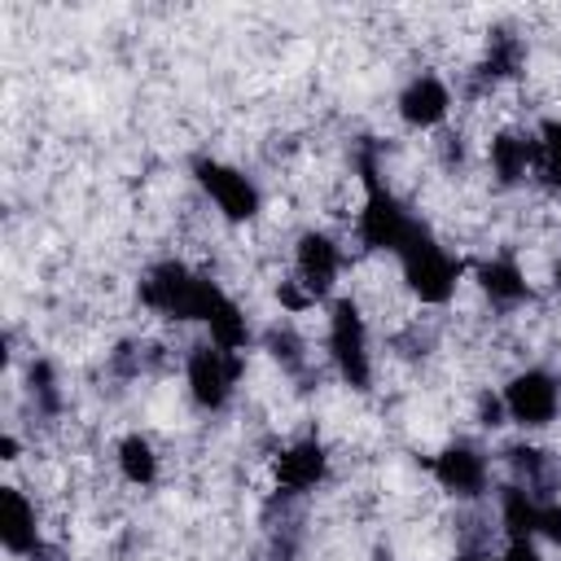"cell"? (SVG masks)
I'll use <instances>...</instances> for the list:
<instances>
[{"label": "cell", "instance_id": "obj_1", "mask_svg": "<svg viewBox=\"0 0 561 561\" xmlns=\"http://www.w3.org/2000/svg\"><path fill=\"white\" fill-rule=\"evenodd\" d=\"M219 298H224L219 280L197 276L180 259L153 263L145 272V280H140V302L149 311H158V316H171V320H197V324H206L210 311L219 307Z\"/></svg>", "mask_w": 561, "mask_h": 561}, {"label": "cell", "instance_id": "obj_2", "mask_svg": "<svg viewBox=\"0 0 561 561\" xmlns=\"http://www.w3.org/2000/svg\"><path fill=\"white\" fill-rule=\"evenodd\" d=\"M359 180H364V206H359V219H355L359 245L364 250H381V254H399L408 245V237L421 228V219L386 188L373 153L359 158Z\"/></svg>", "mask_w": 561, "mask_h": 561}, {"label": "cell", "instance_id": "obj_3", "mask_svg": "<svg viewBox=\"0 0 561 561\" xmlns=\"http://www.w3.org/2000/svg\"><path fill=\"white\" fill-rule=\"evenodd\" d=\"M394 259H399V267H403V280H408L412 298H421V302H430V307L451 302V294H456V285H460V259H451V254L430 237L425 224L408 237V245H403Z\"/></svg>", "mask_w": 561, "mask_h": 561}, {"label": "cell", "instance_id": "obj_4", "mask_svg": "<svg viewBox=\"0 0 561 561\" xmlns=\"http://www.w3.org/2000/svg\"><path fill=\"white\" fill-rule=\"evenodd\" d=\"M329 359L337 368V377L351 390H368L373 386V355H368V324L364 311L351 298H337L329 307Z\"/></svg>", "mask_w": 561, "mask_h": 561}, {"label": "cell", "instance_id": "obj_5", "mask_svg": "<svg viewBox=\"0 0 561 561\" xmlns=\"http://www.w3.org/2000/svg\"><path fill=\"white\" fill-rule=\"evenodd\" d=\"M245 373V355L237 351H219V346H193L188 351V364H184V381H188V394L202 412H219L228 408L237 381Z\"/></svg>", "mask_w": 561, "mask_h": 561}, {"label": "cell", "instance_id": "obj_6", "mask_svg": "<svg viewBox=\"0 0 561 561\" xmlns=\"http://www.w3.org/2000/svg\"><path fill=\"white\" fill-rule=\"evenodd\" d=\"M193 175H197L202 193L215 202V210L228 224H245V219H254L263 210V193H259V184L245 171H237V167H228L219 158H197Z\"/></svg>", "mask_w": 561, "mask_h": 561}, {"label": "cell", "instance_id": "obj_7", "mask_svg": "<svg viewBox=\"0 0 561 561\" xmlns=\"http://www.w3.org/2000/svg\"><path fill=\"white\" fill-rule=\"evenodd\" d=\"M504 412L522 430H543L561 412V381L548 368H526L504 386Z\"/></svg>", "mask_w": 561, "mask_h": 561}, {"label": "cell", "instance_id": "obj_8", "mask_svg": "<svg viewBox=\"0 0 561 561\" xmlns=\"http://www.w3.org/2000/svg\"><path fill=\"white\" fill-rule=\"evenodd\" d=\"M430 469H434V482H438L443 491H451L456 500H478V495L486 491V482H491L486 456H482L478 447H469V443L443 447Z\"/></svg>", "mask_w": 561, "mask_h": 561}, {"label": "cell", "instance_id": "obj_9", "mask_svg": "<svg viewBox=\"0 0 561 561\" xmlns=\"http://www.w3.org/2000/svg\"><path fill=\"white\" fill-rule=\"evenodd\" d=\"M294 272H298V285L320 302V298L333 289L337 272H342V250H337V241H333L329 232H302L298 245H294Z\"/></svg>", "mask_w": 561, "mask_h": 561}, {"label": "cell", "instance_id": "obj_10", "mask_svg": "<svg viewBox=\"0 0 561 561\" xmlns=\"http://www.w3.org/2000/svg\"><path fill=\"white\" fill-rule=\"evenodd\" d=\"M324 473H329V451L316 438L289 443L276 456V491L280 495H307V491H316L324 482Z\"/></svg>", "mask_w": 561, "mask_h": 561}, {"label": "cell", "instance_id": "obj_11", "mask_svg": "<svg viewBox=\"0 0 561 561\" xmlns=\"http://www.w3.org/2000/svg\"><path fill=\"white\" fill-rule=\"evenodd\" d=\"M0 543L9 557H39V548H44L35 504L18 486H0Z\"/></svg>", "mask_w": 561, "mask_h": 561}, {"label": "cell", "instance_id": "obj_12", "mask_svg": "<svg viewBox=\"0 0 561 561\" xmlns=\"http://www.w3.org/2000/svg\"><path fill=\"white\" fill-rule=\"evenodd\" d=\"M451 114V92L438 75H416L403 92H399V118L408 127H438Z\"/></svg>", "mask_w": 561, "mask_h": 561}, {"label": "cell", "instance_id": "obj_13", "mask_svg": "<svg viewBox=\"0 0 561 561\" xmlns=\"http://www.w3.org/2000/svg\"><path fill=\"white\" fill-rule=\"evenodd\" d=\"M535 158H539V145L535 136H522V131H500L486 145V162L500 184H522L535 171Z\"/></svg>", "mask_w": 561, "mask_h": 561}, {"label": "cell", "instance_id": "obj_14", "mask_svg": "<svg viewBox=\"0 0 561 561\" xmlns=\"http://www.w3.org/2000/svg\"><path fill=\"white\" fill-rule=\"evenodd\" d=\"M473 280L491 298V307H504V311L508 307H522L530 298V280H526V272L513 259H486V263H478L473 267Z\"/></svg>", "mask_w": 561, "mask_h": 561}, {"label": "cell", "instance_id": "obj_15", "mask_svg": "<svg viewBox=\"0 0 561 561\" xmlns=\"http://www.w3.org/2000/svg\"><path fill=\"white\" fill-rule=\"evenodd\" d=\"M539 504L543 495L526 491L522 482H508L500 491V522L508 539H539Z\"/></svg>", "mask_w": 561, "mask_h": 561}, {"label": "cell", "instance_id": "obj_16", "mask_svg": "<svg viewBox=\"0 0 561 561\" xmlns=\"http://www.w3.org/2000/svg\"><path fill=\"white\" fill-rule=\"evenodd\" d=\"M206 333H210V346L245 355V346H250V320H245L241 302L224 294V298H219V307H215V311H210V320H206Z\"/></svg>", "mask_w": 561, "mask_h": 561}, {"label": "cell", "instance_id": "obj_17", "mask_svg": "<svg viewBox=\"0 0 561 561\" xmlns=\"http://www.w3.org/2000/svg\"><path fill=\"white\" fill-rule=\"evenodd\" d=\"M118 473L131 486H153L158 482V451L145 434H127L118 438Z\"/></svg>", "mask_w": 561, "mask_h": 561}, {"label": "cell", "instance_id": "obj_18", "mask_svg": "<svg viewBox=\"0 0 561 561\" xmlns=\"http://www.w3.org/2000/svg\"><path fill=\"white\" fill-rule=\"evenodd\" d=\"M522 61H526V48H522V39H517L513 31H495V35H491V44H486V61H482V75L495 83V79H508V75H517V70H522Z\"/></svg>", "mask_w": 561, "mask_h": 561}, {"label": "cell", "instance_id": "obj_19", "mask_svg": "<svg viewBox=\"0 0 561 561\" xmlns=\"http://www.w3.org/2000/svg\"><path fill=\"white\" fill-rule=\"evenodd\" d=\"M535 145H539V158H535L539 180L552 193H561V118H543L535 131Z\"/></svg>", "mask_w": 561, "mask_h": 561}, {"label": "cell", "instance_id": "obj_20", "mask_svg": "<svg viewBox=\"0 0 561 561\" xmlns=\"http://www.w3.org/2000/svg\"><path fill=\"white\" fill-rule=\"evenodd\" d=\"M26 381H31V399H35V408H39L44 416H57V412H61V390H57V373H53V364H48V359H31Z\"/></svg>", "mask_w": 561, "mask_h": 561}, {"label": "cell", "instance_id": "obj_21", "mask_svg": "<svg viewBox=\"0 0 561 561\" xmlns=\"http://www.w3.org/2000/svg\"><path fill=\"white\" fill-rule=\"evenodd\" d=\"M267 351H272V359L285 368V373H302V342H298V333L294 329H272L267 333Z\"/></svg>", "mask_w": 561, "mask_h": 561}, {"label": "cell", "instance_id": "obj_22", "mask_svg": "<svg viewBox=\"0 0 561 561\" xmlns=\"http://www.w3.org/2000/svg\"><path fill=\"white\" fill-rule=\"evenodd\" d=\"M539 539L561 543V500H552V495L539 504Z\"/></svg>", "mask_w": 561, "mask_h": 561}, {"label": "cell", "instance_id": "obj_23", "mask_svg": "<svg viewBox=\"0 0 561 561\" xmlns=\"http://www.w3.org/2000/svg\"><path fill=\"white\" fill-rule=\"evenodd\" d=\"M500 561H543L539 557V539H508Z\"/></svg>", "mask_w": 561, "mask_h": 561}, {"label": "cell", "instance_id": "obj_24", "mask_svg": "<svg viewBox=\"0 0 561 561\" xmlns=\"http://www.w3.org/2000/svg\"><path fill=\"white\" fill-rule=\"evenodd\" d=\"M504 416H508V412H504V399H500V394H482V399H478V421H482V425H504Z\"/></svg>", "mask_w": 561, "mask_h": 561}, {"label": "cell", "instance_id": "obj_25", "mask_svg": "<svg viewBox=\"0 0 561 561\" xmlns=\"http://www.w3.org/2000/svg\"><path fill=\"white\" fill-rule=\"evenodd\" d=\"M0 456L4 460H18V438L13 434H0Z\"/></svg>", "mask_w": 561, "mask_h": 561}, {"label": "cell", "instance_id": "obj_26", "mask_svg": "<svg viewBox=\"0 0 561 561\" xmlns=\"http://www.w3.org/2000/svg\"><path fill=\"white\" fill-rule=\"evenodd\" d=\"M456 561H500V557H491V552H482V548H473V552H465V557H456Z\"/></svg>", "mask_w": 561, "mask_h": 561}, {"label": "cell", "instance_id": "obj_27", "mask_svg": "<svg viewBox=\"0 0 561 561\" xmlns=\"http://www.w3.org/2000/svg\"><path fill=\"white\" fill-rule=\"evenodd\" d=\"M552 280H557V289H561V263H557V267H552Z\"/></svg>", "mask_w": 561, "mask_h": 561}]
</instances>
